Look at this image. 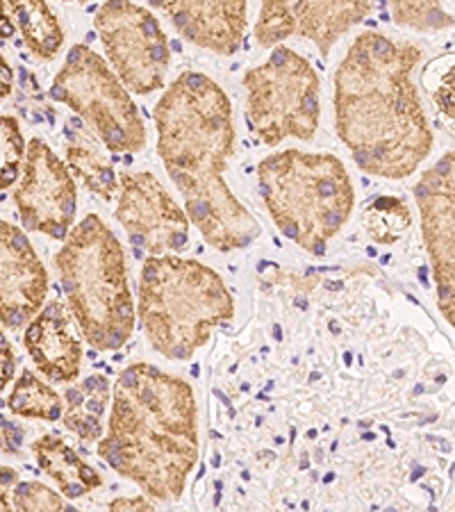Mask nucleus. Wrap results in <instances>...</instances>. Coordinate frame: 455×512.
<instances>
[{
	"label": "nucleus",
	"mask_w": 455,
	"mask_h": 512,
	"mask_svg": "<svg viewBox=\"0 0 455 512\" xmlns=\"http://www.w3.org/2000/svg\"><path fill=\"white\" fill-rule=\"evenodd\" d=\"M153 119L157 155L185 198L189 224L221 253L251 246L260 224L226 183L235 153L228 94L205 73H180L157 101Z\"/></svg>",
	"instance_id": "f257e3e1"
},
{
	"label": "nucleus",
	"mask_w": 455,
	"mask_h": 512,
	"mask_svg": "<svg viewBox=\"0 0 455 512\" xmlns=\"http://www.w3.org/2000/svg\"><path fill=\"white\" fill-rule=\"evenodd\" d=\"M419 60V46L369 30L337 66V135L364 173L408 178L433 151V130L412 80Z\"/></svg>",
	"instance_id": "f03ea898"
},
{
	"label": "nucleus",
	"mask_w": 455,
	"mask_h": 512,
	"mask_svg": "<svg viewBox=\"0 0 455 512\" xmlns=\"http://www.w3.org/2000/svg\"><path fill=\"white\" fill-rule=\"evenodd\" d=\"M98 456L155 501H178L198 460V408L192 385L148 362L114 383Z\"/></svg>",
	"instance_id": "7ed1b4c3"
},
{
	"label": "nucleus",
	"mask_w": 455,
	"mask_h": 512,
	"mask_svg": "<svg viewBox=\"0 0 455 512\" xmlns=\"http://www.w3.org/2000/svg\"><path fill=\"white\" fill-rule=\"evenodd\" d=\"M71 315L89 346L117 351L135 330L128 264L117 235L96 214L73 224L55 255Z\"/></svg>",
	"instance_id": "20e7f679"
},
{
	"label": "nucleus",
	"mask_w": 455,
	"mask_h": 512,
	"mask_svg": "<svg viewBox=\"0 0 455 512\" xmlns=\"http://www.w3.org/2000/svg\"><path fill=\"white\" fill-rule=\"evenodd\" d=\"M137 312L157 353L169 360H189L210 342L214 328L233 319L235 301L208 264L162 255L144 262Z\"/></svg>",
	"instance_id": "39448f33"
},
{
	"label": "nucleus",
	"mask_w": 455,
	"mask_h": 512,
	"mask_svg": "<svg viewBox=\"0 0 455 512\" xmlns=\"http://www.w3.org/2000/svg\"><path fill=\"white\" fill-rule=\"evenodd\" d=\"M258 180L273 224L312 255L326 253L353 212L351 176L330 153L299 148L273 153L258 164Z\"/></svg>",
	"instance_id": "423d86ee"
},
{
	"label": "nucleus",
	"mask_w": 455,
	"mask_h": 512,
	"mask_svg": "<svg viewBox=\"0 0 455 512\" xmlns=\"http://www.w3.org/2000/svg\"><path fill=\"white\" fill-rule=\"evenodd\" d=\"M248 123L260 142H308L319 130L321 80L314 66L287 46H276L260 66L246 71Z\"/></svg>",
	"instance_id": "0eeeda50"
},
{
	"label": "nucleus",
	"mask_w": 455,
	"mask_h": 512,
	"mask_svg": "<svg viewBox=\"0 0 455 512\" xmlns=\"http://www.w3.org/2000/svg\"><path fill=\"white\" fill-rule=\"evenodd\" d=\"M51 96L85 119L107 151L139 153L146 146V128L137 103L105 57L87 44H76L66 55Z\"/></svg>",
	"instance_id": "6e6552de"
},
{
	"label": "nucleus",
	"mask_w": 455,
	"mask_h": 512,
	"mask_svg": "<svg viewBox=\"0 0 455 512\" xmlns=\"http://www.w3.org/2000/svg\"><path fill=\"white\" fill-rule=\"evenodd\" d=\"M94 26L114 76L126 92L148 96L164 87L171 66V46L148 7L110 0L98 7Z\"/></svg>",
	"instance_id": "1a4fd4ad"
},
{
	"label": "nucleus",
	"mask_w": 455,
	"mask_h": 512,
	"mask_svg": "<svg viewBox=\"0 0 455 512\" xmlns=\"http://www.w3.org/2000/svg\"><path fill=\"white\" fill-rule=\"evenodd\" d=\"M117 221L135 253L146 258L173 255L189 244L187 212L173 201L169 189L148 171H123L119 176Z\"/></svg>",
	"instance_id": "9d476101"
},
{
	"label": "nucleus",
	"mask_w": 455,
	"mask_h": 512,
	"mask_svg": "<svg viewBox=\"0 0 455 512\" xmlns=\"http://www.w3.org/2000/svg\"><path fill=\"white\" fill-rule=\"evenodd\" d=\"M14 203L23 226L32 233L66 239L76 221V180L44 139L32 137L26 144L21 180L14 189Z\"/></svg>",
	"instance_id": "9b49d317"
},
{
	"label": "nucleus",
	"mask_w": 455,
	"mask_h": 512,
	"mask_svg": "<svg viewBox=\"0 0 455 512\" xmlns=\"http://www.w3.org/2000/svg\"><path fill=\"white\" fill-rule=\"evenodd\" d=\"M453 151L442 155L415 185L424 244L433 267L437 305L453 326L455 312V187Z\"/></svg>",
	"instance_id": "f8f14e48"
},
{
	"label": "nucleus",
	"mask_w": 455,
	"mask_h": 512,
	"mask_svg": "<svg viewBox=\"0 0 455 512\" xmlns=\"http://www.w3.org/2000/svg\"><path fill=\"white\" fill-rule=\"evenodd\" d=\"M374 12V3L367 0H346V3H283L269 0L260 7L255 23V39L262 48H271L289 37H303L317 44L321 57L330 55L335 41L346 35Z\"/></svg>",
	"instance_id": "ddd939ff"
},
{
	"label": "nucleus",
	"mask_w": 455,
	"mask_h": 512,
	"mask_svg": "<svg viewBox=\"0 0 455 512\" xmlns=\"http://www.w3.org/2000/svg\"><path fill=\"white\" fill-rule=\"evenodd\" d=\"M48 271L28 235L0 219V324L10 330L28 326L44 308Z\"/></svg>",
	"instance_id": "4468645a"
},
{
	"label": "nucleus",
	"mask_w": 455,
	"mask_h": 512,
	"mask_svg": "<svg viewBox=\"0 0 455 512\" xmlns=\"http://www.w3.org/2000/svg\"><path fill=\"white\" fill-rule=\"evenodd\" d=\"M153 7L192 44L217 55H235L242 46L248 5L228 0H155Z\"/></svg>",
	"instance_id": "2eb2a0df"
},
{
	"label": "nucleus",
	"mask_w": 455,
	"mask_h": 512,
	"mask_svg": "<svg viewBox=\"0 0 455 512\" xmlns=\"http://www.w3.org/2000/svg\"><path fill=\"white\" fill-rule=\"evenodd\" d=\"M35 367L51 383H73L82 367V342L71 330L69 315L60 301L44 303L23 337Z\"/></svg>",
	"instance_id": "dca6fc26"
},
{
	"label": "nucleus",
	"mask_w": 455,
	"mask_h": 512,
	"mask_svg": "<svg viewBox=\"0 0 455 512\" xmlns=\"http://www.w3.org/2000/svg\"><path fill=\"white\" fill-rule=\"evenodd\" d=\"M66 137V169L78 178L89 192L101 196L103 201H114L119 192V178L114 173L110 158L101 148V142L91 135L85 123L69 121L64 130Z\"/></svg>",
	"instance_id": "f3484780"
},
{
	"label": "nucleus",
	"mask_w": 455,
	"mask_h": 512,
	"mask_svg": "<svg viewBox=\"0 0 455 512\" xmlns=\"http://www.w3.org/2000/svg\"><path fill=\"white\" fill-rule=\"evenodd\" d=\"M37 465L60 487L64 499H80L103 485V476L82 460L62 437L44 435L32 442Z\"/></svg>",
	"instance_id": "a211bd4d"
},
{
	"label": "nucleus",
	"mask_w": 455,
	"mask_h": 512,
	"mask_svg": "<svg viewBox=\"0 0 455 512\" xmlns=\"http://www.w3.org/2000/svg\"><path fill=\"white\" fill-rule=\"evenodd\" d=\"M110 381L94 374L64 392V426L80 440H101L105 431V412L110 406Z\"/></svg>",
	"instance_id": "6ab92c4d"
},
{
	"label": "nucleus",
	"mask_w": 455,
	"mask_h": 512,
	"mask_svg": "<svg viewBox=\"0 0 455 512\" xmlns=\"http://www.w3.org/2000/svg\"><path fill=\"white\" fill-rule=\"evenodd\" d=\"M10 14L14 28L21 30L28 51L39 60H53L64 44V30L51 5L41 0L10 3Z\"/></svg>",
	"instance_id": "aec40b11"
},
{
	"label": "nucleus",
	"mask_w": 455,
	"mask_h": 512,
	"mask_svg": "<svg viewBox=\"0 0 455 512\" xmlns=\"http://www.w3.org/2000/svg\"><path fill=\"white\" fill-rule=\"evenodd\" d=\"M7 406L16 417L41 421L62 419L64 410L62 396L30 369H23L21 376L16 378L12 392L7 396Z\"/></svg>",
	"instance_id": "412c9836"
},
{
	"label": "nucleus",
	"mask_w": 455,
	"mask_h": 512,
	"mask_svg": "<svg viewBox=\"0 0 455 512\" xmlns=\"http://www.w3.org/2000/svg\"><path fill=\"white\" fill-rule=\"evenodd\" d=\"M362 224L367 235L378 244H394L412 226V212L401 198L380 196L362 212Z\"/></svg>",
	"instance_id": "4be33fe9"
},
{
	"label": "nucleus",
	"mask_w": 455,
	"mask_h": 512,
	"mask_svg": "<svg viewBox=\"0 0 455 512\" xmlns=\"http://www.w3.org/2000/svg\"><path fill=\"white\" fill-rule=\"evenodd\" d=\"M26 160V137L19 121L10 114H0V192L16 185Z\"/></svg>",
	"instance_id": "5701e85b"
},
{
	"label": "nucleus",
	"mask_w": 455,
	"mask_h": 512,
	"mask_svg": "<svg viewBox=\"0 0 455 512\" xmlns=\"http://www.w3.org/2000/svg\"><path fill=\"white\" fill-rule=\"evenodd\" d=\"M392 19L396 26L412 30H444L453 26L451 7L446 10L442 3H392Z\"/></svg>",
	"instance_id": "b1692460"
},
{
	"label": "nucleus",
	"mask_w": 455,
	"mask_h": 512,
	"mask_svg": "<svg viewBox=\"0 0 455 512\" xmlns=\"http://www.w3.org/2000/svg\"><path fill=\"white\" fill-rule=\"evenodd\" d=\"M14 512H82L71 506L60 492L51 490L39 481H23L14 487Z\"/></svg>",
	"instance_id": "393cba45"
},
{
	"label": "nucleus",
	"mask_w": 455,
	"mask_h": 512,
	"mask_svg": "<svg viewBox=\"0 0 455 512\" xmlns=\"http://www.w3.org/2000/svg\"><path fill=\"white\" fill-rule=\"evenodd\" d=\"M16 374V353L12 342L7 340V335L0 330V392L12 383Z\"/></svg>",
	"instance_id": "a878e982"
},
{
	"label": "nucleus",
	"mask_w": 455,
	"mask_h": 512,
	"mask_svg": "<svg viewBox=\"0 0 455 512\" xmlns=\"http://www.w3.org/2000/svg\"><path fill=\"white\" fill-rule=\"evenodd\" d=\"M16 485H19V474H16V469L0 462V512H14L12 494Z\"/></svg>",
	"instance_id": "bb28decb"
},
{
	"label": "nucleus",
	"mask_w": 455,
	"mask_h": 512,
	"mask_svg": "<svg viewBox=\"0 0 455 512\" xmlns=\"http://www.w3.org/2000/svg\"><path fill=\"white\" fill-rule=\"evenodd\" d=\"M23 442V431L12 421H7L0 415V451L5 453H19Z\"/></svg>",
	"instance_id": "cd10ccee"
},
{
	"label": "nucleus",
	"mask_w": 455,
	"mask_h": 512,
	"mask_svg": "<svg viewBox=\"0 0 455 512\" xmlns=\"http://www.w3.org/2000/svg\"><path fill=\"white\" fill-rule=\"evenodd\" d=\"M435 101L440 105L442 114L449 117V121H453V64L449 66V71L444 73L440 78V87L435 89Z\"/></svg>",
	"instance_id": "c85d7f7f"
},
{
	"label": "nucleus",
	"mask_w": 455,
	"mask_h": 512,
	"mask_svg": "<svg viewBox=\"0 0 455 512\" xmlns=\"http://www.w3.org/2000/svg\"><path fill=\"white\" fill-rule=\"evenodd\" d=\"M110 512H157L146 497H119L110 503Z\"/></svg>",
	"instance_id": "c756f323"
},
{
	"label": "nucleus",
	"mask_w": 455,
	"mask_h": 512,
	"mask_svg": "<svg viewBox=\"0 0 455 512\" xmlns=\"http://www.w3.org/2000/svg\"><path fill=\"white\" fill-rule=\"evenodd\" d=\"M12 85H14V71L10 62H7L3 53H0V101L12 94Z\"/></svg>",
	"instance_id": "7c9ffc66"
},
{
	"label": "nucleus",
	"mask_w": 455,
	"mask_h": 512,
	"mask_svg": "<svg viewBox=\"0 0 455 512\" xmlns=\"http://www.w3.org/2000/svg\"><path fill=\"white\" fill-rule=\"evenodd\" d=\"M14 32L16 28L10 14V3H0V39H12Z\"/></svg>",
	"instance_id": "2f4dec72"
}]
</instances>
